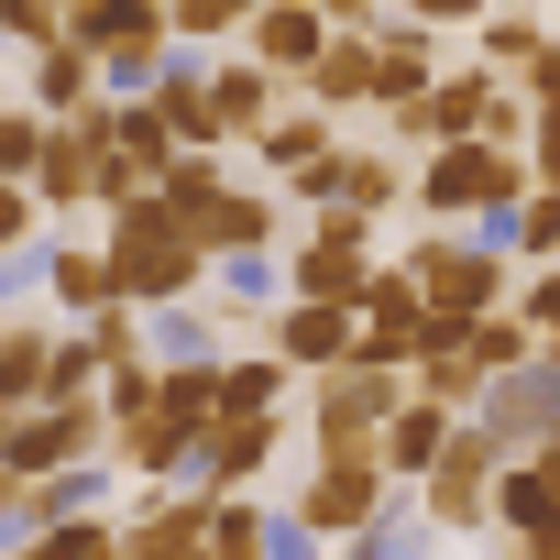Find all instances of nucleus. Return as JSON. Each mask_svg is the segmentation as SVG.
<instances>
[{
    "instance_id": "nucleus-14",
    "label": "nucleus",
    "mask_w": 560,
    "mask_h": 560,
    "mask_svg": "<svg viewBox=\"0 0 560 560\" xmlns=\"http://www.w3.org/2000/svg\"><path fill=\"white\" fill-rule=\"evenodd\" d=\"M429 78H440V34H429V23H407V12H385V23H374V110L418 100Z\"/></svg>"
},
{
    "instance_id": "nucleus-39",
    "label": "nucleus",
    "mask_w": 560,
    "mask_h": 560,
    "mask_svg": "<svg viewBox=\"0 0 560 560\" xmlns=\"http://www.w3.org/2000/svg\"><path fill=\"white\" fill-rule=\"evenodd\" d=\"M396 12H407V23H429V34H451V23H483L494 0H396Z\"/></svg>"
},
{
    "instance_id": "nucleus-43",
    "label": "nucleus",
    "mask_w": 560,
    "mask_h": 560,
    "mask_svg": "<svg viewBox=\"0 0 560 560\" xmlns=\"http://www.w3.org/2000/svg\"><path fill=\"white\" fill-rule=\"evenodd\" d=\"M0 298H12V275H0Z\"/></svg>"
},
{
    "instance_id": "nucleus-30",
    "label": "nucleus",
    "mask_w": 560,
    "mask_h": 560,
    "mask_svg": "<svg viewBox=\"0 0 560 560\" xmlns=\"http://www.w3.org/2000/svg\"><path fill=\"white\" fill-rule=\"evenodd\" d=\"M253 23V0H165V34L176 45H231Z\"/></svg>"
},
{
    "instance_id": "nucleus-1",
    "label": "nucleus",
    "mask_w": 560,
    "mask_h": 560,
    "mask_svg": "<svg viewBox=\"0 0 560 560\" xmlns=\"http://www.w3.org/2000/svg\"><path fill=\"white\" fill-rule=\"evenodd\" d=\"M110 298L121 308H176V298H198L209 287V253L154 209V198H132V209H110Z\"/></svg>"
},
{
    "instance_id": "nucleus-4",
    "label": "nucleus",
    "mask_w": 560,
    "mask_h": 560,
    "mask_svg": "<svg viewBox=\"0 0 560 560\" xmlns=\"http://www.w3.org/2000/svg\"><path fill=\"white\" fill-rule=\"evenodd\" d=\"M407 275H418V308H429V319H483V308L516 298V264L483 253L472 231H418V242H407Z\"/></svg>"
},
{
    "instance_id": "nucleus-6",
    "label": "nucleus",
    "mask_w": 560,
    "mask_h": 560,
    "mask_svg": "<svg viewBox=\"0 0 560 560\" xmlns=\"http://www.w3.org/2000/svg\"><path fill=\"white\" fill-rule=\"evenodd\" d=\"M396 407H407V374L341 352V363L319 374V396H308V429H319V451H374V429H385Z\"/></svg>"
},
{
    "instance_id": "nucleus-44",
    "label": "nucleus",
    "mask_w": 560,
    "mask_h": 560,
    "mask_svg": "<svg viewBox=\"0 0 560 560\" xmlns=\"http://www.w3.org/2000/svg\"><path fill=\"white\" fill-rule=\"evenodd\" d=\"M198 560H209V549H198Z\"/></svg>"
},
{
    "instance_id": "nucleus-15",
    "label": "nucleus",
    "mask_w": 560,
    "mask_h": 560,
    "mask_svg": "<svg viewBox=\"0 0 560 560\" xmlns=\"http://www.w3.org/2000/svg\"><path fill=\"white\" fill-rule=\"evenodd\" d=\"M275 100H287V78H264L253 56H220V67H209V121H220V143H253V132L275 121Z\"/></svg>"
},
{
    "instance_id": "nucleus-42",
    "label": "nucleus",
    "mask_w": 560,
    "mask_h": 560,
    "mask_svg": "<svg viewBox=\"0 0 560 560\" xmlns=\"http://www.w3.org/2000/svg\"><path fill=\"white\" fill-rule=\"evenodd\" d=\"M505 12H538V0H505Z\"/></svg>"
},
{
    "instance_id": "nucleus-8",
    "label": "nucleus",
    "mask_w": 560,
    "mask_h": 560,
    "mask_svg": "<svg viewBox=\"0 0 560 560\" xmlns=\"http://www.w3.org/2000/svg\"><path fill=\"white\" fill-rule=\"evenodd\" d=\"M385 494H396V483H385V462H374V451H319L287 516H298V527H319V538H363Z\"/></svg>"
},
{
    "instance_id": "nucleus-37",
    "label": "nucleus",
    "mask_w": 560,
    "mask_h": 560,
    "mask_svg": "<svg viewBox=\"0 0 560 560\" xmlns=\"http://www.w3.org/2000/svg\"><path fill=\"white\" fill-rule=\"evenodd\" d=\"M264 560H330V538L298 527V516H264Z\"/></svg>"
},
{
    "instance_id": "nucleus-12",
    "label": "nucleus",
    "mask_w": 560,
    "mask_h": 560,
    "mask_svg": "<svg viewBox=\"0 0 560 560\" xmlns=\"http://www.w3.org/2000/svg\"><path fill=\"white\" fill-rule=\"evenodd\" d=\"M352 330H363L352 308H319V298H287V308L264 319V352H275V363H298V374H330V363L352 352Z\"/></svg>"
},
{
    "instance_id": "nucleus-28",
    "label": "nucleus",
    "mask_w": 560,
    "mask_h": 560,
    "mask_svg": "<svg viewBox=\"0 0 560 560\" xmlns=\"http://www.w3.org/2000/svg\"><path fill=\"white\" fill-rule=\"evenodd\" d=\"M505 253H516V264H560V187H527V198H516Z\"/></svg>"
},
{
    "instance_id": "nucleus-41",
    "label": "nucleus",
    "mask_w": 560,
    "mask_h": 560,
    "mask_svg": "<svg viewBox=\"0 0 560 560\" xmlns=\"http://www.w3.org/2000/svg\"><path fill=\"white\" fill-rule=\"evenodd\" d=\"M538 352H549V363H560V330H549V341H538Z\"/></svg>"
},
{
    "instance_id": "nucleus-36",
    "label": "nucleus",
    "mask_w": 560,
    "mask_h": 560,
    "mask_svg": "<svg viewBox=\"0 0 560 560\" xmlns=\"http://www.w3.org/2000/svg\"><path fill=\"white\" fill-rule=\"evenodd\" d=\"M45 231V209H34V187H12V176H0V264H12L23 242Z\"/></svg>"
},
{
    "instance_id": "nucleus-25",
    "label": "nucleus",
    "mask_w": 560,
    "mask_h": 560,
    "mask_svg": "<svg viewBox=\"0 0 560 560\" xmlns=\"http://www.w3.org/2000/svg\"><path fill=\"white\" fill-rule=\"evenodd\" d=\"M527 352H538V330H527L516 308H483V319H462V363H472L483 385H494V374H516Z\"/></svg>"
},
{
    "instance_id": "nucleus-11",
    "label": "nucleus",
    "mask_w": 560,
    "mask_h": 560,
    "mask_svg": "<svg viewBox=\"0 0 560 560\" xmlns=\"http://www.w3.org/2000/svg\"><path fill=\"white\" fill-rule=\"evenodd\" d=\"M319 45H330V12H319V0H253V23H242V56L264 67V78H308L319 67Z\"/></svg>"
},
{
    "instance_id": "nucleus-32",
    "label": "nucleus",
    "mask_w": 560,
    "mask_h": 560,
    "mask_svg": "<svg viewBox=\"0 0 560 560\" xmlns=\"http://www.w3.org/2000/svg\"><path fill=\"white\" fill-rule=\"evenodd\" d=\"M505 308H516V319H527V330L549 341V330H560V264H527V287H516Z\"/></svg>"
},
{
    "instance_id": "nucleus-29",
    "label": "nucleus",
    "mask_w": 560,
    "mask_h": 560,
    "mask_svg": "<svg viewBox=\"0 0 560 560\" xmlns=\"http://www.w3.org/2000/svg\"><path fill=\"white\" fill-rule=\"evenodd\" d=\"M363 330H418V275H407V253L396 264H374V287H363V308H352Z\"/></svg>"
},
{
    "instance_id": "nucleus-19",
    "label": "nucleus",
    "mask_w": 560,
    "mask_h": 560,
    "mask_svg": "<svg viewBox=\"0 0 560 560\" xmlns=\"http://www.w3.org/2000/svg\"><path fill=\"white\" fill-rule=\"evenodd\" d=\"M45 298H56V319H100L110 308V253L100 242H45Z\"/></svg>"
},
{
    "instance_id": "nucleus-38",
    "label": "nucleus",
    "mask_w": 560,
    "mask_h": 560,
    "mask_svg": "<svg viewBox=\"0 0 560 560\" xmlns=\"http://www.w3.org/2000/svg\"><path fill=\"white\" fill-rule=\"evenodd\" d=\"M483 143L527 154V89H494V110H483Z\"/></svg>"
},
{
    "instance_id": "nucleus-3",
    "label": "nucleus",
    "mask_w": 560,
    "mask_h": 560,
    "mask_svg": "<svg viewBox=\"0 0 560 560\" xmlns=\"http://www.w3.org/2000/svg\"><path fill=\"white\" fill-rule=\"evenodd\" d=\"M538 176H527V154H505V143H483V132H462V143H429L418 154V209L429 220H472V209H516Z\"/></svg>"
},
{
    "instance_id": "nucleus-22",
    "label": "nucleus",
    "mask_w": 560,
    "mask_h": 560,
    "mask_svg": "<svg viewBox=\"0 0 560 560\" xmlns=\"http://www.w3.org/2000/svg\"><path fill=\"white\" fill-rule=\"evenodd\" d=\"M143 352H154V363H231V352H220V308H209V298L143 308Z\"/></svg>"
},
{
    "instance_id": "nucleus-21",
    "label": "nucleus",
    "mask_w": 560,
    "mask_h": 560,
    "mask_svg": "<svg viewBox=\"0 0 560 560\" xmlns=\"http://www.w3.org/2000/svg\"><path fill=\"white\" fill-rule=\"evenodd\" d=\"M330 143H341V121H330V110H275V121L253 132V165H264L275 187H287V176H308Z\"/></svg>"
},
{
    "instance_id": "nucleus-23",
    "label": "nucleus",
    "mask_w": 560,
    "mask_h": 560,
    "mask_svg": "<svg viewBox=\"0 0 560 560\" xmlns=\"http://www.w3.org/2000/svg\"><path fill=\"white\" fill-rule=\"evenodd\" d=\"M45 363H56V319H0V418L45 407Z\"/></svg>"
},
{
    "instance_id": "nucleus-35",
    "label": "nucleus",
    "mask_w": 560,
    "mask_h": 560,
    "mask_svg": "<svg viewBox=\"0 0 560 560\" xmlns=\"http://www.w3.org/2000/svg\"><path fill=\"white\" fill-rule=\"evenodd\" d=\"M132 198H154V176H143L121 143H100V209H132Z\"/></svg>"
},
{
    "instance_id": "nucleus-13",
    "label": "nucleus",
    "mask_w": 560,
    "mask_h": 560,
    "mask_svg": "<svg viewBox=\"0 0 560 560\" xmlns=\"http://www.w3.org/2000/svg\"><path fill=\"white\" fill-rule=\"evenodd\" d=\"M34 209H56V220H78V209H100V143L89 132H67V121H45V154H34Z\"/></svg>"
},
{
    "instance_id": "nucleus-9",
    "label": "nucleus",
    "mask_w": 560,
    "mask_h": 560,
    "mask_svg": "<svg viewBox=\"0 0 560 560\" xmlns=\"http://www.w3.org/2000/svg\"><path fill=\"white\" fill-rule=\"evenodd\" d=\"M472 418H483L505 451H538V440H560V363H549V352H527L516 374H494V385L472 396Z\"/></svg>"
},
{
    "instance_id": "nucleus-27",
    "label": "nucleus",
    "mask_w": 560,
    "mask_h": 560,
    "mask_svg": "<svg viewBox=\"0 0 560 560\" xmlns=\"http://www.w3.org/2000/svg\"><path fill=\"white\" fill-rule=\"evenodd\" d=\"M538 45H549V34H538V12H505V0L472 23V67H494V78H527V56H538Z\"/></svg>"
},
{
    "instance_id": "nucleus-7",
    "label": "nucleus",
    "mask_w": 560,
    "mask_h": 560,
    "mask_svg": "<svg viewBox=\"0 0 560 560\" xmlns=\"http://www.w3.org/2000/svg\"><path fill=\"white\" fill-rule=\"evenodd\" d=\"M287 198L298 209H363V220H385L407 198V154L396 143H330L308 176H287Z\"/></svg>"
},
{
    "instance_id": "nucleus-17",
    "label": "nucleus",
    "mask_w": 560,
    "mask_h": 560,
    "mask_svg": "<svg viewBox=\"0 0 560 560\" xmlns=\"http://www.w3.org/2000/svg\"><path fill=\"white\" fill-rule=\"evenodd\" d=\"M198 298H209L220 319H275V308H287V264H275V253H220Z\"/></svg>"
},
{
    "instance_id": "nucleus-2",
    "label": "nucleus",
    "mask_w": 560,
    "mask_h": 560,
    "mask_svg": "<svg viewBox=\"0 0 560 560\" xmlns=\"http://www.w3.org/2000/svg\"><path fill=\"white\" fill-rule=\"evenodd\" d=\"M494 462H505V440H494L483 418H451L440 462L407 483L418 516H429V538H494Z\"/></svg>"
},
{
    "instance_id": "nucleus-33",
    "label": "nucleus",
    "mask_w": 560,
    "mask_h": 560,
    "mask_svg": "<svg viewBox=\"0 0 560 560\" xmlns=\"http://www.w3.org/2000/svg\"><path fill=\"white\" fill-rule=\"evenodd\" d=\"M100 407H110V429L143 418V407H154V363H110V374H100Z\"/></svg>"
},
{
    "instance_id": "nucleus-20",
    "label": "nucleus",
    "mask_w": 560,
    "mask_h": 560,
    "mask_svg": "<svg viewBox=\"0 0 560 560\" xmlns=\"http://www.w3.org/2000/svg\"><path fill=\"white\" fill-rule=\"evenodd\" d=\"M440 440H451V407H429V396H407L385 429H374V462H385V483H418L429 462H440Z\"/></svg>"
},
{
    "instance_id": "nucleus-31",
    "label": "nucleus",
    "mask_w": 560,
    "mask_h": 560,
    "mask_svg": "<svg viewBox=\"0 0 560 560\" xmlns=\"http://www.w3.org/2000/svg\"><path fill=\"white\" fill-rule=\"evenodd\" d=\"M34 154H45V110H34V100H0V176L23 187V176H34Z\"/></svg>"
},
{
    "instance_id": "nucleus-16",
    "label": "nucleus",
    "mask_w": 560,
    "mask_h": 560,
    "mask_svg": "<svg viewBox=\"0 0 560 560\" xmlns=\"http://www.w3.org/2000/svg\"><path fill=\"white\" fill-rule=\"evenodd\" d=\"M298 100H308V110H330V121H341V110H374V34H330V45H319V67L298 78Z\"/></svg>"
},
{
    "instance_id": "nucleus-24",
    "label": "nucleus",
    "mask_w": 560,
    "mask_h": 560,
    "mask_svg": "<svg viewBox=\"0 0 560 560\" xmlns=\"http://www.w3.org/2000/svg\"><path fill=\"white\" fill-rule=\"evenodd\" d=\"M154 418L198 440V429L220 418V363H154Z\"/></svg>"
},
{
    "instance_id": "nucleus-18",
    "label": "nucleus",
    "mask_w": 560,
    "mask_h": 560,
    "mask_svg": "<svg viewBox=\"0 0 560 560\" xmlns=\"http://www.w3.org/2000/svg\"><path fill=\"white\" fill-rule=\"evenodd\" d=\"M23 100H34L45 121H67L78 100H100V56H89L78 34H45V45H34V78H23Z\"/></svg>"
},
{
    "instance_id": "nucleus-26",
    "label": "nucleus",
    "mask_w": 560,
    "mask_h": 560,
    "mask_svg": "<svg viewBox=\"0 0 560 560\" xmlns=\"http://www.w3.org/2000/svg\"><path fill=\"white\" fill-rule=\"evenodd\" d=\"M298 363H275V352H231L220 363V418H253V407H287Z\"/></svg>"
},
{
    "instance_id": "nucleus-34",
    "label": "nucleus",
    "mask_w": 560,
    "mask_h": 560,
    "mask_svg": "<svg viewBox=\"0 0 560 560\" xmlns=\"http://www.w3.org/2000/svg\"><path fill=\"white\" fill-rule=\"evenodd\" d=\"M527 176L560 187V100H527Z\"/></svg>"
},
{
    "instance_id": "nucleus-10",
    "label": "nucleus",
    "mask_w": 560,
    "mask_h": 560,
    "mask_svg": "<svg viewBox=\"0 0 560 560\" xmlns=\"http://www.w3.org/2000/svg\"><path fill=\"white\" fill-rule=\"evenodd\" d=\"M275 451H287V407H253V418H209L198 429V462H187V483L198 494H242Z\"/></svg>"
},
{
    "instance_id": "nucleus-40",
    "label": "nucleus",
    "mask_w": 560,
    "mask_h": 560,
    "mask_svg": "<svg viewBox=\"0 0 560 560\" xmlns=\"http://www.w3.org/2000/svg\"><path fill=\"white\" fill-rule=\"evenodd\" d=\"M89 560H121V527H110V538H100V549H89Z\"/></svg>"
},
{
    "instance_id": "nucleus-5",
    "label": "nucleus",
    "mask_w": 560,
    "mask_h": 560,
    "mask_svg": "<svg viewBox=\"0 0 560 560\" xmlns=\"http://www.w3.org/2000/svg\"><path fill=\"white\" fill-rule=\"evenodd\" d=\"M100 451H110V407L100 396H45V407L0 418V472H12V483L67 472V462H100Z\"/></svg>"
}]
</instances>
